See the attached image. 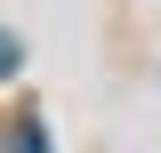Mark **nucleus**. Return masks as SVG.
Masks as SVG:
<instances>
[{
	"instance_id": "f257e3e1",
	"label": "nucleus",
	"mask_w": 161,
	"mask_h": 153,
	"mask_svg": "<svg viewBox=\"0 0 161 153\" xmlns=\"http://www.w3.org/2000/svg\"><path fill=\"white\" fill-rule=\"evenodd\" d=\"M8 153H48V129H40V121H16V137H8Z\"/></svg>"
},
{
	"instance_id": "f03ea898",
	"label": "nucleus",
	"mask_w": 161,
	"mask_h": 153,
	"mask_svg": "<svg viewBox=\"0 0 161 153\" xmlns=\"http://www.w3.org/2000/svg\"><path fill=\"white\" fill-rule=\"evenodd\" d=\"M16 65H24V48H16V32H0V81L16 73Z\"/></svg>"
}]
</instances>
